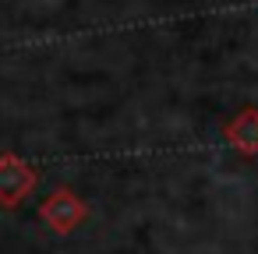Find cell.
I'll list each match as a JSON object with an SVG mask.
<instances>
[{
    "mask_svg": "<svg viewBox=\"0 0 258 254\" xmlns=\"http://www.w3.org/2000/svg\"><path fill=\"white\" fill-rule=\"evenodd\" d=\"M226 138L247 152V155H258V110H244L230 127H226Z\"/></svg>",
    "mask_w": 258,
    "mask_h": 254,
    "instance_id": "1",
    "label": "cell"
}]
</instances>
